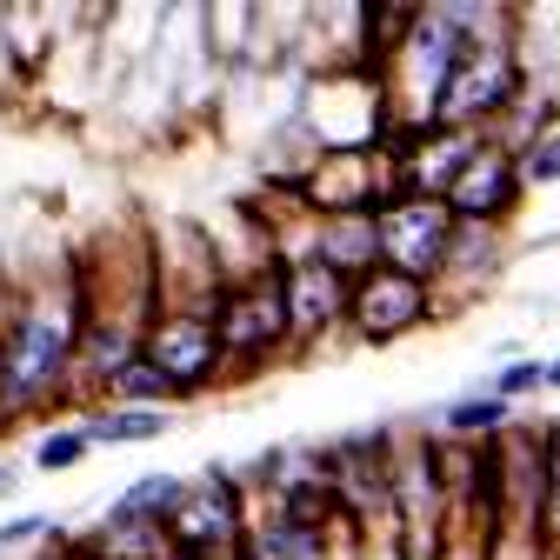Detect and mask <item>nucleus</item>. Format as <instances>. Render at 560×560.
I'll return each instance as SVG.
<instances>
[{"instance_id": "1", "label": "nucleus", "mask_w": 560, "mask_h": 560, "mask_svg": "<svg viewBox=\"0 0 560 560\" xmlns=\"http://www.w3.org/2000/svg\"><path fill=\"white\" fill-rule=\"evenodd\" d=\"M88 334V288L81 273L34 288L21 307L0 314V420H27L74 394V361Z\"/></svg>"}, {"instance_id": "2", "label": "nucleus", "mask_w": 560, "mask_h": 560, "mask_svg": "<svg viewBox=\"0 0 560 560\" xmlns=\"http://www.w3.org/2000/svg\"><path fill=\"white\" fill-rule=\"evenodd\" d=\"M527 88H534V81H527L521 40L467 47V54L454 60V81H447L441 107H434V127H447V133H494V127L521 107Z\"/></svg>"}, {"instance_id": "3", "label": "nucleus", "mask_w": 560, "mask_h": 560, "mask_svg": "<svg viewBox=\"0 0 560 560\" xmlns=\"http://www.w3.org/2000/svg\"><path fill=\"white\" fill-rule=\"evenodd\" d=\"M214 334H221V354L228 368L254 374L280 354H294L288 340V301H280V267L247 273V280H221L214 294Z\"/></svg>"}, {"instance_id": "4", "label": "nucleus", "mask_w": 560, "mask_h": 560, "mask_svg": "<svg viewBox=\"0 0 560 560\" xmlns=\"http://www.w3.org/2000/svg\"><path fill=\"white\" fill-rule=\"evenodd\" d=\"M140 361L174 387V400H194L228 374V354H221V334H214V314L207 307H154Z\"/></svg>"}, {"instance_id": "5", "label": "nucleus", "mask_w": 560, "mask_h": 560, "mask_svg": "<svg viewBox=\"0 0 560 560\" xmlns=\"http://www.w3.org/2000/svg\"><path fill=\"white\" fill-rule=\"evenodd\" d=\"M247 540V487L234 474L187 480L180 508L167 514V553L174 560H228Z\"/></svg>"}, {"instance_id": "6", "label": "nucleus", "mask_w": 560, "mask_h": 560, "mask_svg": "<svg viewBox=\"0 0 560 560\" xmlns=\"http://www.w3.org/2000/svg\"><path fill=\"white\" fill-rule=\"evenodd\" d=\"M454 214L447 200H428V194H394L374 207V234H381V267L407 273V280H441L447 267V247H454Z\"/></svg>"}, {"instance_id": "7", "label": "nucleus", "mask_w": 560, "mask_h": 560, "mask_svg": "<svg viewBox=\"0 0 560 560\" xmlns=\"http://www.w3.org/2000/svg\"><path fill=\"white\" fill-rule=\"evenodd\" d=\"M428 320H441V294L428 280H407L394 267H374L347 288V340L354 347H387V340H407Z\"/></svg>"}, {"instance_id": "8", "label": "nucleus", "mask_w": 560, "mask_h": 560, "mask_svg": "<svg viewBox=\"0 0 560 560\" xmlns=\"http://www.w3.org/2000/svg\"><path fill=\"white\" fill-rule=\"evenodd\" d=\"M441 200H447V214H454L460 228H508V221L521 214V200H527L521 161L501 148V140L480 133V148L467 154V167L454 174V187H447Z\"/></svg>"}, {"instance_id": "9", "label": "nucleus", "mask_w": 560, "mask_h": 560, "mask_svg": "<svg viewBox=\"0 0 560 560\" xmlns=\"http://www.w3.org/2000/svg\"><path fill=\"white\" fill-rule=\"evenodd\" d=\"M347 288H354V280H340L320 260H288L280 267V301H288L294 354H314L327 334H347Z\"/></svg>"}, {"instance_id": "10", "label": "nucleus", "mask_w": 560, "mask_h": 560, "mask_svg": "<svg viewBox=\"0 0 560 560\" xmlns=\"http://www.w3.org/2000/svg\"><path fill=\"white\" fill-rule=\"evenodd\" d=\"M514 260V234L508 228H454V247H447V267L434 280V294H441V314H454L467 294H480L494 273H508Z\"/></svg>"}, {"instance_id": "11", "label": "nucleus", "mask_w": 560, "mask_h": 560, "mask_svg": "<svg viewBox=\"0 0 560 560\" xmlns=\"http://www.w3.org/2000/svg\"><path fill=\"white\" fill-rule=\"evenodd\" d=\"M241 560H334V521H294L280 508L247 501V540Z\"/></svg>"}, {"instance_id": "12", "label": "nucleus", "mask_w": 560, "mask_h": 560, "mask_svg": "<svg viewBox=\"0 0 560 560\" xmlns=\"http://www.w3.org/2000/svg\"><path fill=\"white\" fill-rule=\"evenodd\" d=\"M320 267H334L340 280H361L381 267V234H374V214H314V254Z\"/></svg>"}, {"instance_id": "13", "label": "nucleus", "mask_w": 560, "mask_h": 560, "mask_svg": "<svg viewBox=\"0 0 560 560\" xmlns=\"http://www.w3.org/2000/svg\"><path fill=\"white\" fill-rule=\"evenodd\" d=\"M180 494H187L180 474H140V480H127L120 494L107 501L101 527H161L167 534V514L180 508Z\"/></svg>"}, {"instance_id": "14", "label": "nucleus", "mask_w": 560, "mask_h": 560, "mask_svg": "<svg viewBox=\"0 0 560 560\" xmlns=\"http://www.w3.org/2000/svg\"><path fill=\"white\" fill-rule=\"evenodd\" d=\"M434 428H441V441H467V447H487V441H501V434L514 428V407H508L501 394L474 387V394H454V400L434 413Z\"/></svg>"}, {"instance_id": "15", "label": "nucleus", "mask_w": 560, "mask_h": 560, "mask_svg": "<svg viewBox=\"0 0 560 560\" xmlns=\"http://www.w3.org/2000/svg\"><path fill=\"white\" fill-rule=\"evenodd\" d=\"M167 428H174V407H127V400H101L81 420V434L94 447H140V441H161Z\"/></svg>"}, {"instance_id": "16", "label": "nucleus", "mask_w": 560, "mask_h": 560, "mask_svg": "<svg viewBox=\"0 0 560 560\" xmlns=\"http://www.w3.org/2000/svg\"><path fill=\"white\" fill-rule=\"evenodd\" d=\"M521 161V187L527 194H547V187H560V127H540L527 148L514 154Z\"/></svg>"}, {"instance_id": "17", "label": "nucleus", "mask_w": 560, "mask_h": 560, "mask_svg": "<svg viewBox=\"0 0 560 560\" xmlns=\"http://www.w3.org/2000/svg\"><path fill=\"white\" fill-rule=\"evenodd\" d=\"M94 454V441L81 434V420H74V428H47L40 441H34V467L40 474H67V467H81Z\"/></svg>"}, {"instance_id": "18", "label": "nucleus", "mask_w": 560, "mask_h": 560, "mask_svg": "<svg viewBox=\"0 0 560 560\" xmlns=\"http://www.w3.org/2000/svg\"><path fill=\"white\" fill-rule=\"evenodd\" d=\"M540 434H547V521H540V547H547V560H560V420L540 428Z\"/></svg>"}, {"instance_id": "19", "label": "nucleus", "mask_w": 560, "mask_h": 560, "mask_svg": "<svg viewBox=\"0 0 560 560\" xmlns=\"http://www.w3.org/2000/svg\"><path fill=\"white\" fill-rule=\"evenodd\" d=\"M487 394H501L508 407H521V400H534L540 387H547V361H508L494 381H480Z\"/></svg>"}, {"instance_id": "20", "label": "nucleus", "mask_w": 560, "mask_h": 560, "mask_svg": "<svg viewBox=\"0 0 560 560\" xmlns=\"http://www.w3.org/2000/svg\"><path fill=\"white\" fill-rule=\"evenodd\" d=\"M34 534H54L40 514H27V521H8V527H0V553H14V547H27Z\"/></svg>"}, {"instance_id": "21", "label": "nucleus", "mask_w": 560, "mask_h": 560, "mask_svg": "<svg viewBox=\"0 0 560 560\" xmlns=\"http://www.w3.org/2000/svg\"><path fill=\"white\" fill-rule=\"evenodd\" d=\"M0 494H14V460L0 454Z\"/></svg>"}, {"instance_id": "22", "label": "nucleus", "mask_w": 560, "mask_h": 560, "mask_svg": "<svg viewBox=\"0 0 560 560\" xmlns=\"http://www.w3.org/2000/svg\"><path fill=\"white\" fill-rule=\"evenodd\" d=\"M547 387H553V394H560V354H553V361H547Z\"/></svg>"}, {"instance_id": "23", "label": "nucleus", "mask_w": 560, "mask_h": 560, "mask_svg": "<svg viewBox=\"0 0 560 560\" xmlns=\"http://www.w3.org/2000/svg\"><path fill=\"white\" fill-rule=\"evenodd\" d=\"M0 560H8V553H0Z\"/></svg>"}]
</instances>
